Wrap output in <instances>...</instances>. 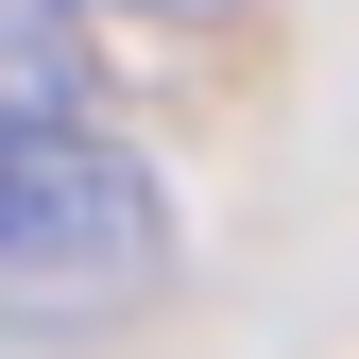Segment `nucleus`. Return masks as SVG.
Here are the masks:
<instances>
[{
  "mask_svg": "<svg viewBox=\"0 0 359 359\" xmlns=\"http://www.w3.org/2000/svg\"><path fill=\"white\" fill-rule=\"evenodd\" d=\"M171 274V189L120 120H86L52 69L0 52V308L69 325V308H137Z\"/></svg>",
  "mask_w": 359,
  "mask_h": 359,
  "instance_id": "obj_1",
  "label": "nucleus"
},
{
  "mask_svg": "<svg viewBox=\"0 0 359 359\" xmlns=\"http://www.w3.org/2000/svg\"><path fill=\"white\" fill-rule=\"evenodd\" d=\"M86 18H171V34H205V18H240V0H86Z\"/></svg>",
  "mask_w": 359,
  "mask_h": 359,
  "instance_id": "obj_2",
  "label": "nucleus"
}]
</instances>
